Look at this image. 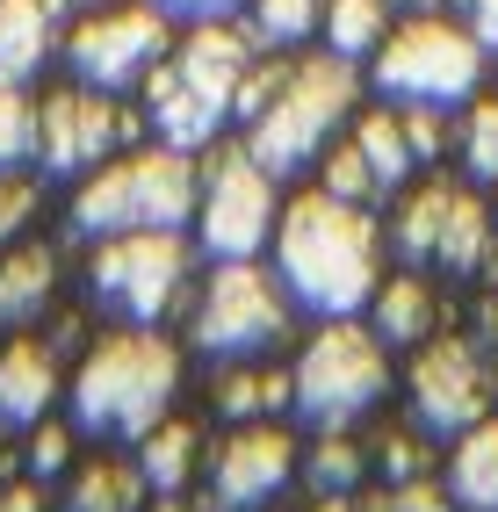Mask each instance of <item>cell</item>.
<instances>
[{
    "mask_svg": "<svg viewBox=\"0 0 498 512\" xmlns=\"http://www.w3.org/2000/svg\"><path fill=\"white\" fill-rule=\"evenodd\" d=\"M275 275L318 318L361 311L376 296V224L361 217V202H340L325 188L296 195L275 217Z\"/></svg>",
    "mask_w": 498,
    "mask_h": 512,
    "instance_id": "1",
    "label": "cell"
},
{
    "mask_svg": "<svg viewBox=\"0 0 498 512\" xmlns=\"http://www.w3.org/2000/svg\"><path fill=\"white\" fill-rule=\"evenodd\" d=\"M181 390V347L159 332H109L73 368V419L87 433H130L145 440Z\"/></svg>",
    "mask_w": 498,
    "mask_h": 512,
    "instance_id": "2",
    "label": "cell"
},
{
    "mask_svg": "<svg viewBox=\"0 0 498 512\" xmlns=\"http://www.w3.org/2000/svg\"><path fill=\"white\" fill-rule=\"evenodd\" d=\"M354 58L340 51H325V58H304V65H289L275 101L246 123V152L268 166V174H296V166H311L325 152V138L347 123L354 109Z\"/></svg>",
    "mask_w": 498,
    "mask_h": 512,
    "instance_id": "3",
    "label": "cell"
},
{
    "mask_svg": "<svg viewBox=\"0 0 498 512\" xmlns=\"http://www.w3.org/2000/svg\"><path fill=\"white\" fill-rule=\"evenodd\" d=\"M195 217V166L181 145H145L123 152L73 188V231L109 238V231H145V224H188Z\"/></svg>",
    "mask_w": 498,
    "mask_h": 512,
    "instance_id": "4",
    "label": "cell"
},
{
    "mask_svg": "<svg viewBox=\"0 0 498 512\" xmlns=\"http://www.w3.org/2000/svg\"><path fill=\"white\" fill-rule=\"evenodd\" d=\"M477 80H484V44L470 37V22H455L441 8L390 22V37L376 44V87L397 101L455 109L462 94H477Z\"/></svg>",
    "mask_w": 498,
    "mask_h": 512,
    "instance_id": "5",
    "label": "cell"
},
{
    "mask_svg": "<svg viewBox=\"0 0 498 512\" xmlns=\"http://www.w3.org/2000/svg\"><path fill=\"white\" fill-rule=\"evenodd\" d=\"M390 383V368H383V339L376 332H361L347 318H332L304 339V354H296L289 368V404L304 412L311 426H347L361 419L369 404L383 397Z\"/></svg>",
    "mask_w": 498,
    "mask_h": 512,
    "instance_id": "6",
    "label": "cell"
},
{
    "mask_svg": "<svg viewBox=\"0 0 498 512\" xmlns=\"http://www.w3.org/2000/svg\"><path fill=\"white\" fill-rule=\"evenodd\" d=\"M188 282V238L181 224H145V231H109L87 260V289L109 303L116 318L152 325Z\"/></svg>",
    "mask_w": 498,
    "mask_h": 512,
    "instance_id": "7",
    "label": "cell"
},
{
    "mask_svg": "<svg viewBox=\"0 0 498 512\" xmlns=\"http://www.w3.org/2000/svg\"><path fill=\"white\" fill-rule=\"evenodd\" d=\"M282 332H289V289H282V275H268L253 260H224L210 289L195 296V325H188V339L217 361H253Z\"/></svg>",
    "mask_w": 498,
    "mask_h": 512,
    "instance_id": "8",
    "label": "cell"
},
{
    "mask_svg": "<svg viewBox=\"0 0 498 512\" xmlns=\"http://www.w3.org/2000/svg\"><path fill=\"white\" fill-rule=\"evenodd\" d=\"M166 44H174V29H166L159 0H102L65 29V65H73V80L116 94V87H138L166 58Z\"/></svg>",
    "mask_w": 498,
    "mask_h": 512,
    "instance_id": "9",
    "label": "cell"
},
{
    "mask_svg": "<svg viewBox=\"0 0 498 512\" xmlns=\"http://www.w3.org/2000/svg\"><path fill=\"white\" fill-rule=\"evenodd\" d=\"M275 217H282L275 174H268L246 145H224V152L210 159V181L195 188V238H203V253H217V260H253L260 246H268Z\"/></svg>",
    "mask_w": 498,
    "mask_h": 512,
    "instance_id": "10",
    "label": "cell"
},
{
    "mask_svg": "<svg viewBox=\"0 0 498 512\" xmlns=\"http://www.w3.org/2000/svg\"><path fill=\"white\" fill-rule=\"evenodd\" d=\"M405 383H412V412L426 433H462L491 412V368L470 339H419Z\"/></svg>",
    "mask_w": 498,
    "mask_h": 512,
    "instance_id": "11",
    "label": "cell"
},
{
    "mask_svg": "<svg viewBox=\"0 0 498 512\" xmlns=\"http://www.w3.org/2000/svg\"><path fill=\"white\" fill-rule=\"evenodd\" d=\"M123 130H130V116L116 109L102 87H87V80L44 94V109H37L44 174H94V166H102V152L123 145Z\"/></svg>",
    "mask_w": 498,
    "mask_h": 512,
    "instance_id": "12",
    "label": "cell"
},
{
    "mask_svg": "<svg viewBox=\"0 0 498 512\" xmlns=\"http://www.w3.org/2000/svg\"><path fill=\"white\" fill-rule=\"evenodd\" d=\"M289 476H296V433L275 419H239V433L210 462V491L224 512H253V505L282 498Z\"/></svg>",
    "mask_w": 498,
    "mask_h": 512,
    "instance_id": "13",
    "label": "cell"
},
{
    "mask_svg": "<svg viewBox=\"0 0 498 512\" xmlns=\"http://www.w3.org/2000/svg\"><path fill=\"white\" fill-rule=\"evenodd\" d=\"M65 8H73V0H0V80L8 87H29L44 73V58L65 37L58 29Z\"/></svg>",
    "mask_w": 498,
    "mask_h": 512,
    "instance_id": "14",
    "label": "cell"
},
{
    "mask_svg": "<svg viewBox=\"0 0 498 512\" xmlns=\"http://www.w3.org/2000/svg\"><path fill=\"white\" fill-rule=\"evenodd\" d=\"M58 397V354L37 339H15L0 354V426H37Z\"/></svg>",
    "mask_w": 498,
    "mask_h": 512,
    "instance_id": "15",
    "label": "cell"
},
{
    "mask_svg": "<svg viewBox=\"0 0 498 512\" xmlns=\"http://www.w3.org/2000/svg\"><path fill=\"white\" fill-rule=\"evenodd\" d=\"M51 289H58V253L15 238V246L0 253V325H37Z\"/></svg>",
    "mask_w": 498,
    "mask_h": 512,
    "instance_id": "16",
    "label": "cell"
},
{
    "mask_svg": "<svg viewBox=\"0 0 498 512\" xmlns=\"http://www.w3.org/2000/svg\"><path fill=\"white\" fill-rule=\"evenodd\" d=\"M369 303H376V339L383 347H419V339H434V325H441V296H434L426 275H397Z\"/></svg>",
    "mask_w": 498,
    "mask_h": 512,
    "instance_id": "17",
    "label": "cell"
},
{
    "mask_svg": "<svg viewBox=\"0 0 498 512\" xmlns=\"http://www.w3.org/2000/svg\"><path fill=\"white\" fill-rule=\"evenodd\" d=\"M448 498L470 512H498V419L462 426L455 462H448Z\"/></svg>",
    "mask_w": 498,
    "mask_h": 512,
    "instance_id": "18",
    "label": "cell"
},
{
    "mask_svg": "<svg viewBox=\"0 0 498 512\" xmlns=\"http://www.w3.org/2000/svg\"><path fill=\"white\" fill-rule=\"evenodd\" d=\"M138 498H145V469L116 455H94L65 476V512H138Z\"/></svg>",
    "mask_w": 498,
    "mask_h": 512,
    "instance_id": "19",
    "label": "cell"
},
{
    "mask_svg": "<svg viewBox=\"0 0 498 512\" xmlns=\"http://www.w3.org/2000/svg\"><path fill=\"white\" fill-rule=\"evenodd\" d=\"M434 267H448V275H484V267H491V210L477 195L455 188L448 224H441V246H434Z\"/></svg>",
    "mask_w": 498,
    "mask_h": 512,
    "instance_id": "20",
    "label": "cell"
},
{
    "mask_svg": "<svg viewBox=\"0 0 498 512\" xmlns=\"http://www.w3.org/2000/svg\"><path fill=\"white\" fill-rule=\"evenodd\" d=\"M390 22H397L390 0H325V15H318L325 51H340V58H376V44L390 37Z\"/></svg>",
    "mask_w": 498,
    "mask_h": 512,
    "instance_id": "21",
    "label": "cell"
},
{
    "mask_svg": "<svg viewBox=\"0 0 498 512\" xmlns=\"http://www.w3.org/2000/svg\"><path fill=\"white\" fill-rule=\"evenodd\" d=\"M138 469H145V491H188L195 476V426L181 419H159L138 448Z\"/></svg>",
    "mask_w": 498,
    "mask_h": 512,
    "instance_id": "22",
    "label": "cell"
},
{
    "mask_svg": "<svg viewBox=\"0 0 498 512\" xmlns=\"http://www.w3.org/2000/svg\"><path fill=\"white\" fill-rule=\"evenodd\" d=\"M289 404V375H275V368H253V361H239L217 383V412L239 426V419H275Z\"/></svg>",
    "mask_w": 498,
    "mask_h": 512,
    "instance_id": "23",
    "label": "cell"
},
{
    "mask_svg": "<svg viewBox=\"0 0 498 512\" xmlns=\"http://www.w3.org/2000/svg\"><path fill=\"white\" fill-rule=\"evenodd\" d=\"M354 145H361V159H369L376 188H397V181L412 174V138H405V116L369 109V116L354 123Z\"/></svg>",
    "mask_w": 498,
    "mask_h": 512,
    "instance_id": "24",
    "label": "cell"
},
{
    "mask_svg": "<svg viewBox=\"0 0 498 512\" xmlns=\"http://www.w3.org/2000/svg\"><path fill=\"white\" fill-rule=\"evenodd\" d=\"M448 202H455L448 181H426V188L405 195V210H397V253H405V260H434L441 224H448Z\"/></svg>",
    "mask_w": 498,
    "mask_h": 512,
    "instance_id": "25",
    "label": "cell"
},
{
    "mask_svg": "<svg viewBox=\"0 0 498 512\" xmlns=\"http://www.w3.org/2000/svg\"><path fill=\"white\" fill-rule=\"evenodd\" d=\"M318 15H325V0H246V29L275 51L318 37Z\"/></svg>",
    "mask_w": 498,
    "mask_h": 512,
    "instance_id": "26",
    "label": "cell"
},
{
    "mask_svg": "<svg viewBox=\"0 0 498 512\" xmlns=\"http://www.w3.org/2000/svg\"><path fill=\"white\" fill-rule=\"evenodd\" d=\"M296 469L311 476V491H354L361 476H369V455H361V440H347L340 426H325V440Z\"/></svg>",
    "mask_w": 498,
    "mask_h": 512,
    "instance_id": "27",
    "label": "cell"
},
{
    "mask_svg": "<svg viewBox=\"0 0 498 512\" xmlns=\"http://www.w3.org/2000/svg\"><path fill=\"white\" fill-rule=\"evenodd\" d=\"M29 145H37V109H29V94H22V87L0 80V174L29 159Z\"/></svg>",
    "mask_w": 498,
    "mask_h": 512,
    "instance_id": "28",
    "label": "cell"
},
{
    "mask_svg": "<svg viewBox=\"0 0 498 512\" xmlns=\"http://www.w3.org/2000/svg\"><path fill=\"white\" fill-rule=\"evenodd\" d=\"M325 195H340V202H376V174H369V159H361V145H332L325 152Z\"/></svg>",
    "mask_w": 498,
    "mask_h": 512,
    "instance_id": "29",
    "label": "cell"
},
{
    "mask_svg": "<svg viewBox=\"0 0 498 512\" xmlns=\"http://www.w3.org/2000/svg\"><path fill=\"white\" fill-rule=\"evenodd\" d=\"M462 152H470V174L498 181V101H477L470 123H462Z\"/></svg>",
    "mask_w": 498,
    "mask_h": 512,
    "instance_id": "30",
    "label": "cell"
},
{
    "mask_svg": "<svg viewBox=\"0 0 498 512\" xmlns=\"http://www.w3.org/2000/svg\"><path fill=\"white\" fill-rule=\"evenodd\" d=\"M29 217H37V181H22L8 166V174H0V246H15Z\"/></svg>",
    "mask_w": 498,
    "mask_h": 512,
    "instance_id": "31",
    "label": "cell"
},
{
    "mask_svg": "<svg viewBox=\"0 0 498 512\" xmlns=\"http://www.w3.org/2000/svg\"><path fill=\"white\" fill-rule=\"evenodd\" d=\"M376 469L390 476V484H412V476L426 469V448H419V440H412V433H390V448L376 455Z\"/></svg>",
    "mask_w": 498,
    "mask_h": 512,
    "instance_id": "32",
    "label": "cell"
},
{
    "mask_svg": "<svg viewBox=\"0 0 498 512\" xmlns=\"http://www.w3.org/2000/svg\"><path fill=\"white\" fill-rule=\"evenodd\" d=\"M58 469H65V433L37 426V440H29V476H58Z\"/></svg>",
    "mask_w": 498,
    "mask_h": 512,
    "instance_id": "33",
    "label": "cell"
},
{
    "mask_svg": "<svg viewBox=\"0 0 498 512\" xmlns=\"http://www.w3.org/2000/svg\"><path fill=\"white\" fill-rule=\"evenodd\" d=\"M455 8H462V22H470V37L484 51H498V0H455Z\"/></svg>",
    "mask_w": 498,
    "mask_h": 512,
    "instance_id": "34",
    "label": "cell"
},
{
    "mask_svg": "<svg viewBox=\"0 0 498 512\" xmlns=\"http://www.w3.org/2000/svg\"><path fill=\"white\" fill-rule=\"evenodd\" d=\"M159 8H166V15H195V22H203V15H231L239 0H159Z\"/></svg>",
    "mask_w": 498,
    "mask_h": 512,
    "instance_id": "35",
    "label": "cell"
},
{
    "mask_svg": "<svg viewBox=\"0 0 498 512\" xmlns=\"http://www.w3.org/2000/svg\"><path fill=\"white\" fill-rule=\"evenodd\" d=\"M0 512H44L37 484H15V491H0Z\"/></svg>",
    "mask_w": 498,
    "mask_h": 512,
    "instance_id": "36",
    "label": "cell"
},
{
    "mask_svg": "<svg viewBox=\"0 0 498 512\" xmlns=\"http://www.w3.org/2000/svg\"><path fill=\"white\" fill-rule=\"evenodd\" d=\"M311 512H361V505H347V491H318V505Z\"/></svg>",
    "mask_w": 498,
    "mask_h": 512,
    "instance_id": "37",
    "label": "cell"
},
{
    "mask_svg": "<svg viewBox=\"0 0 498 512\" xmlns=\"http://www.w3.org/2000/svg\"><path fill=\"white\" fill-rule=\"evenodd\" d=\"M152 512H195V505H188L181 491H159V498H152Z\"/></svg>",
    "mask_w": 498,
    "mask_h": 512,
    "instance_id": "38",
    "label": "cell"
},
{
    "mask_svg": "<svg viewBox=\"0 0 498 512\" xmlns=\"http://www.w3.org/2000/svg\"><path fill=\"white\" fill-rule=\"evenodd\" d=\"M390 8H397V15H434L441 0H390Z\"/></svg>",
    "mask_w": 498,
    "mask_h": 512,
    "instance_id": "39",
    "label": "cell"
},
{
    "mask_svg": "<svg viewBox=\"0 0 498 512\" xmlns=\"http://www.w3.org/2000/svg\"><path fill=\"white\" fill-rule=\"evenodd\" d=\"M484 339H491V354H498V296H491V311H484Z\"/></svg>",
    "mask_w": 498,
    "mask_h": 512,
    "instance_id": "40",
    "label": "cell"
},
{
    "mask_svg": "<svg viewBox=\"0 0 498 512\" xmlns=\"http://www.w3.org/2000/svg\"><path fill=\"white\" fill-rule=\"evenodd\" d=\"M73 8H102V0H73Z\"/></svg>",
    "mask_w": 498,
    "mask_h": 512,
    "instance_id": "41",
    "label": "cell"
}]
</instances>
